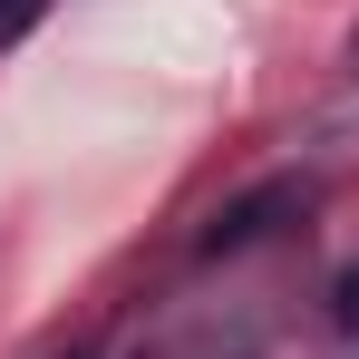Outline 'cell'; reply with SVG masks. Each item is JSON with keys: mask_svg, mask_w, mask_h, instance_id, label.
Listing matches in <instances>:
<instances>
[{"mask_svg": "<svg viewBox=\"0 0 359 359\" xmlns=\"http://www.w3.org/2000/svg\"><path fill=\"white\" fill-rule=\"evenodd\" d=\"M39 20H49V0H0V49H20Z\"/></svg>", "mask_w": 359, "mask_h": 359, "instance_id": "obj_2", "label": "cell"}, {"mask_svg": "<svg viewBox=\"0 0 359 359\" xmlns=\"http://www.w3.org/2000/svg\"><path fill=\"white\" fill-rule=\"evenodd\" d=\"M292 204H301V184H262V194H243L233 214H214L204 252H243V243H262V233H272V214H292Z\"/></svg>", "mask_w": 359, "mask_h": 359, "instance_id": "obj_1", "label": "cell"}, {"mask_svg": "<svg viewBox=\"0 0 359 359\" xmlns=\"http://www.w3.org/2000/svg\"><path fill=\"white\" fill-rule=\"evenodd\" d=\"M350 78H359V29H350Z\"/></svg>", "mask_w": 359, "mask_h": 359, "instance_id": "obj_4", "label": "cell"}, {"mask_svg": "<svg viewBox=\"0 0 359 359\" xmlns=\"http://www.w3.org/2000/svg\"><path fill=\"white\" fill-rule=\"evenodd\" d=\"M340 320L359 330V272H340Z\"/></svg>", "mask_w": 359, "mask_h": 359, "instance_id": "obj_3", "label": "cell"}, {"mask_svg": "<svg viewBox=\"0 0 359 359\" xmlns=\"http://www.w3.org/2000/svg\"><path fill=\"white\" fill-rule=\"evenodd\" d=\"M68 359H97V350H68Z\"/></svg>", "mask_w": 359, "mask_h": 359, "instance_id": "obj_5", "label": "cell"}]
</instances>
